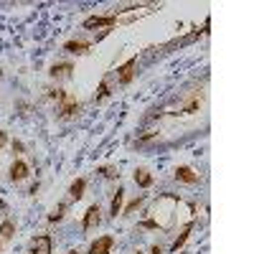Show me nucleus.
<instances>
[{
	"instance_id": "9",
	"label": "nucleus",
	"mask_w": 254,
	"mask_h": 254,
	"mask_svg": "<svg viewBox=\"0 0 254 254\" xmlns=\"http://www.w3.org/2000/svg\"><path fill=\"white\" fill-rule=\"evenodd\" d=\"M173 176H176V181H181L186 186H196L198 183V173L190 165H178L176 171H173Z\"/></svg>"
},
{
	"instance_id": "15",
	"label": "nucleus",
	"mask_w": 254,
	"mask_h": 254,
	"mask_svg": "<svg viewBox=\"0 0 254 254\" xmlns=\"http://www.w3.org/2000/svg\"><path fill=\"white\" fill-rule=\"evenodd\" d=\"M66 211H69V201H59V203L54 206V211L49 214V224H59V221H64Z\"/></svg>"
},
{
	"instance_id": "2",
	"label": "nucleus",
	"mask_w": 254,
	"mask_h": 254,
	"mask_svg": "<svg viewBox=\"0 0 254 254\" xmlns=\"http://www.w3.org/2000/svg\"><path fill=\"white\" fill-rule=\"evenodd\" d=\"M117 15H120V10L117 13H110V15H89L87 20L81 23V28L84 31H92V28H115L117 26Z\"/></svg>"
},
{
	"instance_id": "11",
	"label": "nucleus",
	"mask_w": 254,
	"mask_h": 254,
	"mask_svg": "<svg viewBox=\"0 0 254 254\" xmlns=\"http://www.w3.org/2000/svg\"><path fill=\"white\" fill-rule=\"evenodd\" d=\"M132 181H135V186H137V188L147 190V188L153 186V173L147 171V168H135V173H132Z\"/></svg>"
},
{
	"instance_id": "16",
	"label": "nucleus",
	"mask_w": 254,
	"mask_h": 254,
	"mask_svg": "<svg viewBox=\"0 0 254 254\" xmlns=\"http://www.w3.org/2000/svg\"><path fill=\"white\" fill-rule=\"evenodd\" d=\"M145 201H147V196H145V193L135 196V198H132L130 203H127V206H122V214H120V216H132L135 211H140V208H142V203H145Z\"/></svg>"
},
{
	"instance_id": "3",
	"label": "nucleus",
	"mask_w": 254,
	"mask_h": 254,
	"mask_svg": "<svg viewBox=\"0 0 254 254\" xmlns=\"http://www.w3.org/2000/svg\"><path fill=\"white\" fill-rule=\"evenodd\" d=\"M81 107H84V104H81V102H76V99L69 94V99H64V102L59 104L56 117H59V120H71V117H76V115L81 112Z\"/></svg>"
},
{
	"instance_id": "23",
	"label": "nucleus",
	"mask_w": 254,
	"mask_h": 254,
	"mask_svg": "<svg viewBox=\"0 0 254 254\" xmlns=\"http://www.w3.org/2000/svg\"><path fill=\"white\" fill-rule=\"evenodd\" d=\"M10 145H13V153H26V145L20 142V140H13Z\"/></svg>"
},
{
	"instance_id": "30",
	"label": "nucleus",
	"mask_w": 254,
	"mask_h": 254,
	"mask_svg": "<svg viewBox=\"0 0 254 254\" xmlns=\"http://www.w3.org/2000/svg\"><path fill=\"white\" fill-rule=\"evenodd\" d=\"M0 249H3V244H0Z\"/></svg>"
},
{
	"instance_id": "13",
	"label": "nucleus",
	"mask_w": 254,
	"mask_h": 254,
	"mask_svg": "<svg viewBox=\"0 0 254 254\" xmlns=\"http://www.w3.org/2000/svg\"><path fill=\"white\" fill-rule=\"evenodd\" d=\"M193 229H196V224H193V221H188V224L181 229V234L176 237V242L171 244V252H178V249H183V244L188 242V237L193 234Z\"/></svg>"
},
{
	"instance_id": "5",
	"label": "nucleus",
	"mask_w": 254,
	"mask_h": 254,
	"mask_svg": "<svg viewBox=\"0 0 254 254\" xmlns=\"http://www.w3.org/2000/svg\"><path fill=\"white\" fill-rule=\"evenodd\" d=\"M99 224H102V208H99V203H92L87 208V214H84V219H81V229L84 231H94Z\"/></svg>"
},
{
	"instance_id": "22",
	"label": "nucleus",
	"mask_w": 254,
	"mask_h": 254,
	"mask_svg": "<svg viewBox=\"0 0 254 254\" xmlns=\"http://www.w3.org/2000/svg\"><path fill=\"white\" fill-rule=\"evenodd\" d=\"M49 99H56V102L61 104L64 99H69V92H66V89H59V87H56V89H49Z\"/></svg>"
},
{
	"instance_id": "24",
	"label": "nucleus",
	"mask_w": 254,
	"mask_h": 254,
	"mask_svg": "<svg viewBox=\"0 0 254 254\" xmlns=\"http://www.w3.org/2000/svg\"><path fill=\"white\" fill-rule=\"evenodd\" d=\"M5 142H8V132H5V130H0V153H3Z\"/></svg>"
},
{
	"instance_id": "27",
	"label": "nucleus",
	"mask_w": 254,
	"mask_h": 254,
	"mask_svg": "<svg viewBox=\"0 0 254 254\" xmlns=\"http://www.w3.org/2000/svg\"><path fill=\"white\" fill-rule=\"evenodd\" d=\"M0 208H3V211H8V203H5L3 198H0Z\"/></svg>"
},
{
	"instance_id": "20",
	"label": "nucleus",
	"mask_w": 254,
	"mask_h": 254,
	"mask_svg": "<svg viewBox=\"0 0 254 254\" xmlns=\"http://www.w3.org/2000/svg\"><path fill=\"white\" fill-rule=\"evenodd\" d=\"M137 229H147V231H163L165 226H163L160 221H155V219H140V221H137Z\"/></svg>"
},
{
	"instance_id": "18",
	"label": "nucleus",
	"mask_w": 254,
	"mask_h": 254,
	"mask_svg": "<svg viewBox=\"0 0 254 254\" xmlns=\"http://www.w3.org/2000/svg\"><path fill=\"white\" fill-rule=\"evenodd\" d=\"M110 79H102L99 81V87H97V94H94V102L99 104V102H104V99H110Z\"/></svg>"
},
{
	"instance_id": "10",
	"label": "nucleus",
	"mask_w": 254,
	"mask_h": 254,
	"mask_svg": "<svg viewBox=\"0 0 254 254\" xmlns=\"http://www.w3.org/2000/svg\"><path fill=\"white\" fill-rule=\"evenodd\" d=\"M71 74H74V64L71 61H59V64H54V66L49 69L51 79H69Z\"/></svg>"
},
{
	"instance_id": "26",
	"label": "nucleus",
	"mask_w": 254,
	"mask_h": 254,
	"mask_svg": "<svg viewBox=\"0 0 254 254\" xmlns=\"http://www.w3.org/2000/svg\"><path fill=\"white\" fill-rule=\"evenodd\" d=\"M38 188H41V183L36 181V183H33L31 188H28V193H31V196H36V193H38Z\"/></svg>"
},
{
	"instance_id": "28",
	"label": "nucleus",
	"mask_w": 254,
	"mask_h": 254,
	"mask_svg": "<svg viewBox=\"0 0 254 254\" xmlns=\"http://www.w3.org/2000/svg\"><path fill=\"white\" fill-rule=\"evenodd\" d=\"M69 254H81V252H76V249H71V252H69Z\"/></svg>"
},
{
	"instance_id": "1",
	"label": "nucleus",
	"mask_w": 254,
	"mask_h": 254,
	"mask_svg": "<svg viewBox=\"0 0 254 254\" xmlns=\"http://www.w3.org/2000/svg\"><path fill=\"white\" fill-rule=\"evenodd\" d=\"M135 74H137V54L130 56L125 64H120V66H117V84H120V87H130Z\"/></svg>"
},
{
	"instance_id": "12",
	"label": "nucleus",
	"mask_w": 254,
	"mask_h": 254,
	"mask_svg": "<svg viewBox=\"0 0 254 254\" xmlns=\"http://www.w3.org/2000/svg\"><path fill=\"white\" fill-rule=\"evenodd\" d=\"M84 193H87V178H76L69 186V201H81Z\"/></svg>"
},
{
	"instance_id": "17",
	"label": "nucleus",
	"mask_w": 254,
	"mask_h": 254,
	"mask_svg": "<svg viewBox=\"0 0 254 254\" xmlns=\"http://www.w3.org/2000/svg\"><path fill=\"white\" fill-rule=\"evenodd\" d=\"M13 237H15V221L13 219H3V221H0V239L10 242Z\"/></svg>"
},
{
	"instance_id": "19",
	"label": "nucleus",
	"mask_w": 254,
	"mask_h": 254,
	"mask_svg": "<svg viewBox=\"0 0 254 254\" xmlns=\"http://www.w3.org/2000/svg\"><path fill=\"white\" fill-rule=\"evenodd\" d=\"M97 173L102 176V178H107V181H115V178H120V171L115 165H99L97 168Z\"/></svg>"
},
{
	"instance_id": "6",
	"label": "nucleus",
	"mask_w": 254,
	"mask_h": 254,
	"mask_svg": "<svg viewBox=\"0 0 254 254\" xmlns=\"http://www.w3.org/2000/svg\"><path fill=\"white\" fill-rule=\"evenodd\" d=\"M112 247H115V237L112 234H102V237H97L89 244V252L87 254H110Z\"/></svg>"
},
{
	"instance_id": "8",
	"label": "nucleus",
	"mask_w": 254,
	"mask_h": 254,
	"mask_svg": "<svg viewBox=\"0 0 254 254\" xmlns=\"http://www.w3.org/2000/svg\"><path fill=\"white\" fill-rule=\"evenodd\" d=\"M89 49H92L89 41H76V38L64 41V46H61V51H66L71 56H84V54H89Z\"/></svg>"
},
{
	"instance_id": "29",
	"label": "nucleus",
	"mask_w": 254,
	"mask_h": 254,
	"mask_svg": "<svg viewBox=\"0 0 254 254\" xmlns=\"http://www.w3.org/2000/svg\"><path fill=\"white\" fill-rule=\"evenodd\" d=\"M135 254H142V252H135Z\"/></svg>"
},
{
	"instance_id": "7",
	"label": "nucleus",
	"mask_w": 254,
	"mask_h": 254,
	"mask_svg": "<svg viewBox=\"0 0 254 254\" xmlns=\"http://www.w3.org/2000/svg\"><path fill=\"white\" fill-rule=\"evenodd\" d=\"M8 176H10V181L13 183H20V181H26L28 176H31V168H28V163L26 160H13L10 163V168H8Z\"/></svg>"
},
{
	"instance_id": "21",
	"label": "nucleus",
	"mask_w": 254,
	"mask_h": 254,
	"mask_svg": "<svg viewBox=\"0 0 254 254\" xmlns=\"http://www.w3.org/2000/svg\"><path fill=\"white\" fill-rule=\"evenodd\" d=\"M198 107H201V99H198V97H190V99L186 102V107H183V115H196Z\"/></svg>"
},
{
	"instance_id": "4",
	"label": "nucleus",
	"mask_w": 254,
	"mask_h": 254,
	"mask_svg": "<svg viewBox=\"0 0 254 254\" xmlns=\"http://www.w3.org/2000/svg\"><path fill=\"white\" fill-rule=\"evenodd\" d=\"M28 254H54V237L51 234H36Z\"/></svg>"
},
{
	"instance_id": "14",
	"label": "nucleus",
	"mask_w": 254,
	"mask_h": 254,
	"mask_svg": "<svg viewBox=\"0 0 254 254\" xmlns=\"http://www.w3.org/2000/svg\"><path fill=\"white\" fill-rule=\"evenodd\" d=\"M122 206H125V188L120 186L117 193L112 196V203H110V219H117L122 214Z\"/></svg>"
},
{
	"instance_id": "25",
	"label": "nucleus",
	"mask_w": 254,
	"mask_h": 254,
	"mask_svg": "<svg viewBox=\"0 0 254 254\" xmlns=\"http://www.w3.org/2000/svg\"><path fill=\"white\" fill-rule=\"evenodd\" d=\"M163 252H165V249H163L160 244H153V247H150V254H163Z\"/></svg>"
}]
</instances>
